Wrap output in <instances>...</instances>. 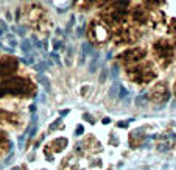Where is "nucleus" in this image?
I'll list each match as a JSON object with an SVG mask.
<instances>
[{"label": "nucleus", "instance_id": "473e14b6", "mask_svg": "<svg viewBox=\"0 0 176 170\" xmlns=\"http://www.w3.org/2000/svg\"><path fill=\"white\" fill-rule=\"evenodd\" d=\"M69 113H70V109H69V108H67V109H63V111H61V119H63L64 115H67Z\"/></svg>", "mask_w": 176, "mask_h": 170}, {"label": "nucleus", "instance_id": "20e7f679", "mask_svg": "<svg viewBox=\"0 0 176 170\" xmlns=\"http://www.w3.org/2000/svg\"><path fill=\"white\" fill-rule=\"evenodd\" d=\"M153 52H154L158 61L162 66H168L175 58V47L170 44V42H167L164 39L158 41L154 45H153Z\"/></svg>", "mask_w": 176, "mask_h": 170}, {"label": "nucleus", "instance_id": "1a4fd4ad", "mask_svg": "<svg viewBox=\"0 0 176 170\" xmlns=\"http://www.w3.org/2000/svg\"><path fill=\"white\" fill-rule=\"evenodd\" d=\"M19 69V58L14 56H3L0 59V80L11 76Z\"/></svg>", "mask_w": 176, "mask_h": 170}, {"label": "nucleus", "instance_id": "4468645a", "mask_svg": "<svg viewBox=\"0 0 176 170\" xmlns=\"http://www.w3.org/2000/svg\"><path fill=\"white\" fill-rule=\"evenodd\" d=\"M37 80H39V83L44 86V89L47 92H52V81L48 80L47 75H44V73H39V76H37Z\"/></svg>", "mask_w": 176, "mask_h": 170}, {"label": "nucleus", "instance_id": "6ab92c4d", "mask_svg": "<svg viewBox=\"0 0 176 170\" xmlns=\"http://www.w3.org/2000/svg\"><path fill=\"white\" fill-rule=\"evenodd\" d=\"M52 44H53V50H55L56 53H58V50H59V48H63V47H64V42L61 41V39H58V38H55V39L52 41Z\"/></svg>", "mask_w": 176, "mask_h": 170}, {"label": "nucleus", "instance_id": "e433bc0d", "mask_svg": "<svg viewBox=\"0 0 176 170\" xmlns=\"http://www.w3.org/2000/svg\"><path fill=\"white\" fill-rule=\"evenodd\" d=\"M175 92H176V86H175Z\"/></svg>", "mask_w": 176, "mask_h": 170}, {"label": "nucleus", "instance_id": "b1692460", "mask_svg": "<svg viewBox=\"0 0 176 170\" xmlns=\"http://www.w3.org/2000/svg\"><path fill=\"white\" fill-rule=\"evenodd\" d=\"M6 31H8V27H6V24L3 20H0V38H5Z\"/></svg>", "mask_w": 176, "mask_h": 170}, {"label": "nucleus", "instance_id": "9d476101", "mask_svg": "<svg viewBox=\"0 0 176 170\" xmlns=\"http://www.w3.org/2000/svg\"><path fill=\"white\" fill-rule=\"evenodd\" d=\"M131 19L139 25H145L150 19V14H148V10L143 8V6H137V8L133 10L131 13Z\"/></svg>", "mask_w": 176, "mask_h": 170}, {"label": "nucleus", "instance_id": "dca6fc26", "mask_svg": "<svg viewBox=\"0 0 176 170\" xmlns=\"http://www.w3.org/2000/svg\"><path fill=\"white\" fill-rule=\"evenodd\" d=\"M129 95H131V92H129V91L123 86V84H122V86H120V91H118L117 98H118V100H125L126 97H129Z\"/></svg>", "mask_w": 176, "mask_h": 170}, {"label": "nucleus", "instance_id": "2eb2a0df", "mask_svg": "<svg viewBox=\"0 0 176 170\" xmlns=\"http://www.w3.org/2000/svg\"><path fill=\"white\" fill-rule=\"evenodd\" d=\"M120 86H122V83H118V81H114V84L111 86V89H109V92H108V97H109V98H117L118 91H120Z\"/></svg>", "mask_w": 176, "mask_h": 170}, {"label": "nucleus", "instance_id": "0eeeda50", "mask_svg": "<svg viewBox=\"0 0 176 170\" xmlns=\"http://www.w3.org/2000/svg\"><path fill=\"white\" fill-rule=\"evenodd\" d=\"M139 39V31H136L131 27H123V28H117L116 34H114V42L118 45L122 44H131Z\"/></svg>", "mask_w": 176, "mask_h": 170}, {"label": "nucleus", "instance_id": "72a5a7b5", "mask_svg": "<svg viewBox=\"0 0 176 170\" xmlns=\"http://www.w3.org/2000/svg\"><path fill=\"white\" fill-rule=\"evenodd\" d=\"M28 109H30V113H31V114H36V105H31Z\"/></svg>", "mask_w": 176, "mask_h": 170}, {"label": "nucleus", "instance_id": "cd10ccee", "mask_svg": "<svg viewBox=\"0 0 176 170\" xmlns=\"http://www.w3.org/2000/svg\"><path fill=\"white\" fill-rule=\"evenodd\" d=\"M5 141H6V136H5V133H3L2 130H0V148L3 147V144H5Z\"/></svg>", "mask_w": 176, "mask_h": 170}, {"label": "nucleus", "instance_id": "f704fd0d", "mask_svg": "<svg viewBox=\"0 0 176 170\" xmlns=\"http://www.w3.org/2000/svg\"><path fill=\"white\" fill-rule=\"evenodd\" d=\"M11 170H20V167H13Z\"/></svg>", "mask_w": 176, "mask_h": 170}, {"label": "nucleus", "instance_id": "f257e3e1", "mask_svg": "<svg viewBox=\"0 0 176 170\" xmlns=\"http://www.w3.org/2000/svg\"><path fill=\"white\" fill-rule=\"evenodd\" d=\"M34 94V86L31 81L24 76H14V78H8L0 83V98L8 97V95H28Z\"/></svg>", "mask_w": 176, "mask_h": 170}, {"label": "nucleus", "instance_id": "9b49d317", "mask_svg": "<svg viewBox=\"0 0 176 170\" xmlns=\"http://www.w3.org/2000/svg\"><path fill=\"white\" fill-rule=\"evenodd\" d=\"M145 139V134H143V130L142 128H137L134 131L129 133V145L133 148H137L139 145H142V141Z\"/></svg>", "mask_w": 176, "mask_h": 170}, {"label": "nucleus", "instance_id": "c756f323", "mask_svg": "<svg viewBox=\"0 0 176 170\" xmlns=\"http://www.w3.org/2000/svg\"><path fill=\"white\" fill-rule=\"evenodd\" d=\"M101 123H103V125H109V123H111V119H109V117H103Z\"/></svg>", "mask_w": 176, "mask_h": 170}, {"label": "nucleus", "instance_id": "ddd939ff", "mask_svg": "<svg viewBox=\"0 0 176 170\" xmlns=\"http://www.w3.org/2000/svg\"><path fill=\"white\" fill-rule=\"evenodd\" d=\"M20 50L24 52V56L25 55H34V47H33L31 41L27 39V38H24L20 42Z\"/></svg>", "mask_w": 176, "mask_h": 170}, {"label": "nucleus", "instance_id": "a211bd4d", "mask_svg": "<svg viewBox=\"0 0 176 170\" xmlns=\"http://www.w3.org/2000/svg\"><path fill=\"white\" fill-rule=\"evenodd\" d=\"M148 103V95L147 94H142V95H139V97L136 98V105L137 106H145Z\"/></svg>", "mask_w": 176, "mask_h": 170}, {"label": "nucleus", "instance_id": "f8f14e48", "mask_svg": "<svg viewBox=\"0 0 176 170\" xmlns=\"http://www.w3.org/2000/svg\"><path fill=\"white\" fill-rule=\"evenodd\" d=\"M67 145H69L67 137H56V139H53L52 144L48 145V147H50V148H52L55 153H59V152H63V150L66 148Z\"/></svg>", "mask_w": 176, "mask_h": 170}, {"label": "nucleus", "instance_id": "4be33fe9", "mask_svg": "<svg viewBox=\"0 0 176 170\" xmlns=\"http://www.w3.org/2000/svg\"><path fill=\"white\" fill-rule=\"evenodd\" d=\"M83 120H86L87 123L94 125V123H95V117H94L92 114H89V113H84V114H83Z\"/></svg>", "mask_w": 176, "mask_h": 170}, {"label": "nucleus", "instance_id": "f03ea898", "mask_svg": "<svg viewBox=\"0 0 176 170\" xmlns=\"http://www.w3.org/2000/svg\"><path fill=\"white\" fill-rule=\"evenodd\" d=\"M128 78L133 80L137 84H145V83H150L153 78H156V70L153 67L151 63L145 61L142 64H134L128 69Z\"/></svg>", "mask_w": 176, "mask_h": 170}, {"label": "nucleus", "instance_id": "39448f33", "mask_svg": "<svg viewBox=\"0 0 176 170\" xmlns=\"http://www.w3.org/2000/svg\"><path fill=\"white\" fill-rule=\"evenodd\" d=\"M145 55H147V50H145V48H142V47H133V48L125 50V52L118 56V59H120V63H123L125 66H129V67H131V66L140 63V61L145 58Z\"/></svg>", "mask_w": 176, "mask_h": 170}, {"label": "nucleus", "instance_id": "6e6552de", "mask_svg": "<svg viewBox=\"0 0 176 170\" xmlns=\"http://www.w3.org/2000/svg\"><path fill=\"white\" fill-rule=\"evenodd\" d=\"M148 95V100L150 102H154L158 103V105H164L165 102H168V98H170V92H168V87L165 83H158L154 84V87L150 91V94Z\"/></svg>", "mask_w": 176, "mask_h": 170}, {"label": "nucleus", "instance_id": "c9c22d12", "mask_svg": "<svg viewBox=\"0 0 176 170\" xmlns=\"http://www.w3.org/2000/svg\"><path fill=\"white\" fill-rule=\"evenodd\" d=\"M3 167H5V165H3V164H0V170H2Z\"/></svg>", "mask_w": 176, "mask_h": 170}, {"label": "nucleus", "instance_id": "a878e982", "mask_svg": "<svg viewBox=\"0 0 176 170\" xmlns=\"http://www.w3.org/2000/svg\"><path fill=\"white\" fill-rule=\"evenodd\" d=\"M73 25H75V16L72 14V16H70V20H69V24H67V31L73 28Z\"/></svg>", "mask_w": 176, "mask_h": 170}, {"label": "nucleus", "instance_id": "f3484780", "mask_svg": "<svg viewBox=\"0 0 176 170\" xmlns=\"http://www.w3.org/2000/svg\"><path fill=\"white\" fill-rule=\"evenodd\" d=\"M64 128V125H63V119H56L55 122L50 125V131H56V130H63Z\"/></svg>", "mask_w": 176, "mask_h": 170}, {"label": "nucleus", "instance_id": "423d86ee", "mask_svg": "<svg viewBox=\"0 0 176 170\" xmlns=\"http://www.w3.org/2000/svg\"><path fill=\"white\" fill-rule=\"evenodd\" d=\"M106 19H108L109 24H114V25H122L125 24L126 20H128V10L126 8H122V6H118L117 3H112V8H109L106 11L105 14H103Z\"/></svg>", "mask_w": 176, "mask_h": 170}, {"label": "nucleus", "instance_id": "bb28decb", "mask_svg": "<svg viewBox=\"0 0 176 170\" xmlns=\"http://www.w3.org/2000/svg\"><path fill=\"white\" fill-rule=\"evenodd\" d=\"M50 58H53V59H55V63L56 64H61V59H59V55L56 52H52L50 53Z\"/></svg>", "mask_w": 176, "mask_h": 170}, {"label": "nucleus", "instance_id": "c85d7f7f", "mask_svg": "<svg viewBox=\"0 0 176 170\" xmlns=\"http://www.w3.org/2000/svg\"><path fill=\"white\" fill-rule=\"evenodd\" d=\"M112 76H114V78L118 76V66H114V67H112Z\"/></svg>", "mask_w": 176, "mask_h": 170}, {"label": "nucleus", "instance_id": "4c0bfd02", "mask_svg": "<svg viewBox=\"0 0 176 170\" xmlns=\"http://www.w3.org/2000/svg\"><path fill=\"white\" fill-rule=\"evenodd\" d=\"M44 170H47V169H44Z\"/></svg>", "mask_w": 176, "mask_h": 170}, {"label": "nucleus", "instance_id": "aec40b11", "mask_svg": "<svg viewBox=\"0 0 176 170\" xmlns=\"http://www.w3.org/2000/svg\"><path fill=\"white\" fill-rule=\"evenodd\" d=\"M34 67H36L39 72H45V70H47V67H48V66H47V63H45L44 59H41L37 64H34Z\"/></svg>", "mask_w": 176, "mask_h": 170}, {"label": "nucleus", "instance_id": "393cba45", "mask_svg": "<svg viewBox=\"0 0 176 170\" xmlns=\"http://www.w3.org/2000/svg\"><path fill=\"white\" fill-rule=\"evenodd\" d=\"M84 134V126L83 125H76L75 128V136H83Z\"/></svg>", "mask_w": 176, "mask_h": 170}, {"label": "nucleus", "instance_id": "5701e85b", "mask_svg": "<svg viewBox=\"0 0 176 170\" xmlns=\"http://www.w3.org/2000/svg\"><path fill=\"white\" fill-rule=\"evenodd\" d=\"M131 122H134V119H129V120H120V122H117V126L118 128H128Z\"/></svg>", "mask_w": 176, "mask_h": 170}, {"label": "nucleus", "instance_id": "412c9836", "mask_svg": "<svg viewBox=\"0 0 176 170\" xmlns=\"http://www.w3.org/2000/svg\"><path fill=\"white\" fill-rule=\"evenodd\" d=\"M13 31L19 33V36L24 38V36H25V33H27V28H25V27H22V25H16V27H13Z\"/></svg>", "mask_w": 176, "mask_h": 170}, {"label": "nucleus", "instance_id": "7c9ffc66", "mask_svg": "<svg viewBox=\"0 0 176 170\" xmlns=\"http://www.w3.org/2000/svg\"><path fill=\"white\" fill-rule=\"evenodd\" d=\"M108 70H103V73H101V76H100V83H103V80H106V76H108V73H106Z\"/></svg>", "mask_w": 176, "mask_h": 170}, {"label": "nucleus", "instance_id": "7ed1b4c3", "mask_svg": "<svg viewBox=\"0 0 176 170\" xmlns=\"http://www.w3.org/2000/svg\"><path fill=\"white\" fill-rule=\"evenodd\" d=\"M87 36H89L90 44L94 45H103L105 42L111 39L109 28L105 22L101 20H92L89 24V30H87Z\"/></svg>", "mask_w": 176, "mask_h": 170}, {"label": "nucleus", "instance_id": "2f4dec72", "mask_svg": "<svg viewBox=\"0 0 176 170\" xmlns=\"http://www.w3.org/2000/svg\"><path fill=\"white\" fill-rule=\"evenodd\" d=\"M83 31H84V25H83V27H78V28H76V34H78V36H81Z\"/></svg>", "mask_w": 176, "mask_h": 170}]
</instances>
